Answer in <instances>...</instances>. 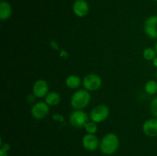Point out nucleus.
Returning a JSON list of instances; mask_svg holds the SVG:
<instances>
[{"label":"nucleus","instance_id":"nucleus-1","mask_svg":"<svg viewBox=\"0 0 157 156\" xmlns=\"http://www.w3.org/2000/svg\"><path fill=\"white\" fill-rule=\"evenodd\" d=\"M119 145L120 140L118 136L115 133L109 132L101 139L99 148L103 154L110 155L117 151Z\"/></svg>","mask_w":157,"mask_h":156},{"label":"nucleus","instance_id":"nucleus-2","mask_svg":"<svg viewBox=\"0 0 157 156\" xmlns=\"http://www.w3.org/2000/svg\"><path fill=\"white\" fill-rule=\"evenodd\" d=\"M90 93L85 89H80L76 90L71 97V106L74 110H84L89 105L90 102Z\"/></svg>","mask_w":157,"mask_h":156},{"label":"nucleus","instance_id":"nucleus-3","mask_svg":"<svg viewBox=\"0 0 157 156\" xmlns=\"http://www.w3.org/2000/svg\"><path fill=\"white\" fill-rule=\"evenodd\" d=\"M88 115L83 110H75L69 116V122L72 127L75 128H84L89 121Z\"/></svg>","mask_w":157,"mask_h":156},{"label":"nucleus","instance_id":"nucleus-4","mask_svg":"<svg viewBox=\"0 0 157 156\" xmlns=\"http://www.w3.org/2000/svg\"><path fill=\"white\" fill-rule=\"evenodd\" d=\"M110 115V109L104 104L96 106L91 110L90 113V119L96 123H101L108 118Z\"/></svg>","mask_w":157,"mask_h":156},{"label":"nucleus","instance_id":"nucleus-5","mask_svg":"<svg viewBox=\"0 0 157 156\" xmlns=\"http://www.w3.org/2000/svg\"><path fill=\"white\" fill-rule=\"evenodd\" d=\"M82 85L84 88L89 92L97 91L102 85V79L96 73H89L83 79Z\"/></svg>","mask_w":157,"mask_h":156},{"label":"nucleus","instance_id":"nucleus-6","mask_svg":"<svg viewBox=\"0 0 157 156\" xmlns=\"http://www.w3.org/2000/svg\"><path fill=\"white\" fill-rule=\"evenodd\" d=\"M49 113H50L49 106L43 101L35 102L31 109V115L34 119L37 120L44 119L48 116Z\"/></svg>","mask_w":157,"mask_h":156},{"label":"nucleus","instance_id":"nucleus-7","mask_svg":"<svg viewBox=\"0 0 157 156\" xmlns=\"http://www.w3.org/2000/svg\"><path fill=\"white\" fill-rule=\"evenodd\" d=\"M32 93L36 98H44L49 93V86L46 80L38 79L34 83Z\"/></svg>","mask_w":157,"mask_h":156},{"label":"nucleus","instance_id":"nucleus-8","mask_svg":"<svg viewBox=\"0 0 157 156\" xmlns=\"http://www.w3.org/2000/svg\"><path fill=\"white\" fill-rule=\"evenodd\" d=\"M144 29L149 38H157V15H152L146 19Z\"/></svg>","mask_w":157,"mask_h":156},{"label":"nucleus","instance_id":"nucleus-9","mask_svg":"<svg viewBox=\"0 0 157 156\" xmlns=\"http://www.w3.org/2000/svg\"><path fill=\"white\" fill-rule=\"evenodd\" d=\"M82 145L87 151H94L100 146V141L95 134L87 133L82 138Z\"/></svg>","mask_w":157,"mask_h":156},{"label":"nucleus","instance_id":"nucleus-10","mask_svg":"<svg viewBox=\"0 0 157 156\" xmlns=\"http://www.w3.org/2000/svg\"><path fill=\"white\" fill-rule=\"evenodd\" d=\"M143 132L147 136L150 138L157 136V119L152 118L146 120L142 126Z\"/></svg>","mask_w":157,"mask_h":156},{"label":"nucleus","instance_id":"nucleus-11","mask_svg":"<svg viewBox=\"0 0 157 156\" xmlns=\"http://www.w3.org/2000/svg\"><path fill=\"white\" fill-rule=\"evenodd\" d=\"M89 5L85 0H75L73 4V12L76 16L84 18L89 12Z\"/></svg>","mask_w":157,"mask_h":156},{"label":"nucleus","instance_id":"nucleus-12","mask_svg":"<svg viewBox=\"0 0 157 156\" xmlns=\"http://www.w3.org/2000/svg\"><path fill=\"white\" fill-rule=\"evenodd\" d=\"M12 14V8L9 2L6 1L0 2V19L2 21L9 19Z\"/></svg>","mask_w":157,"mask_h":156},{"label":"nucleus","instance_id":"nucleus-13","mask_svg":"<svg viewBox=\"0 0 157 156\" xmlns=\"http://www.w3.org/2000/svg\"><path fill=\"white\" fill-rule=\"evenodd\" d=\"M81 84V78H80V76H78V75H69V76H67L65 79L66 87H68V88L70 89H72V90L78 89V87H80Z\"/></svg>","mask_w":157,"mask_h":156},{"label":"nucleus","instance_id":"nucleus-14","mask_svg":"<svg viewBox=\"0 0 157 156\" xmlns=\"http://www.w3.org/2000/svg\"><path fill=\"white\" fill-rule=\"evenodd\" d=\"M44 102L49 106H55L58 105L61 102V96L59 93L55 91L49 92L47 96L44 97Z\"/></svg>","mask_w":157,"mask_h":156},{"label":"nucleus","instance_id":"nucleus-15","mask_svg":"<svg viewBox=\"0 0 157 156\" xmlns=\"http://www.w3.org/2000/svg\"><path fill=\"white\" fill-rule=\"evenodd\" d=\"M144 90L150 95H154L157 93V82L154 80H150L144 85Z\"/></svg>","mask_w":157,"mask_h":156},{"label":"nucleus","instance_id":"nucleus-16","mask_svg":"<svg viewBox=\"0 0 157 156\" xmlns=\"http://www.w3.org/2000/svg\"><path fill=\"white\" fill-rule=\"evenodd\" d=\"M143 56L147 61H153L156 57V52L153 47H147L143 52Z\"/></svg>","mask_w":157,"mask_h":156},{"label":"nucleus","instance_id":"nucleus-17","mask_svg":"<svg viewBox=\"0 0 157 156\" xmlns=\"http://www.w3.org/2000/svg\"><path fill=\"white\" fill-rule=\"evenodd\" d=\"M84 128L85 129L86 132L88 133V134H95L98 130V123H96V122H93L91 120L88 121L85 124Z\"/></svg>","mask_w":157,"mask_h":156},{"label":"nucleus","instance_id":"nucleus-18","mask_svg":"<svg viewBox=\"0 0 157 156\" xmlns=\"http://www.w3.org/2000/svg\"><path fill=\"white\" fill-rule=\"evenodd\" d=\"M150 112L153 117L157 119V96L153 98L150 102Z\"/></svg>","mask_w":157,"mask_h":156},{"label":"nucleus","instance_id":"nucleus-19","mask_svg":"<svg viewBox=\"0 0 157 156\" xmlns=\"http://www.w3.org/2000/svg\"><path fill=\"white\" fill-rule=\"evenodd\" d=\"M52 118H53V119H55V121H58V122H63V121L64 120L63 116H61V115L60 114H58V113L54 114L53 116H52Z\"/></svg>","mask_w":157,"mask_h":156},{"label":"nucleus","instance_id":"nucleus-20","mask_svg":"<svg viewBox=\"0 0 157 156\" xmlns=\"http://www.w3.org/2000/svg\"><path fill=\"white\" fill-rule=\"evenodd\" d=\"M51 46H52L54 49H56V50H58V49H59L58 48V47H59V46H58V43L55 41H52V42H51Z\"/></svg>","mask_w":157,"mask_h":156},{"label":"nucleus","instance_id":"nucleus-21","mask_svg":"<svg viewBox=\"0 0 157 156\" xmlns=\"http://www.w3.org/2000/svg\"><path fill=\"white\" fill-rule=\"evenodd\" d=\"M8 151L3 149L2 148H0V156H8Z\"/></svg>","mask_w":157,"mask_h":156},{"label":"nucleus","instance_id":"nucleus-22","mask_svg":"<svg viewBox=\"0 0 157 156\" xmlns=\"http://www.w3.org/2000/svg\"><path fill=\"white\" fill-rule=\"evenodd\" d=\"M152 61H153V66H154L155 67H157V56Z\"/></svg>","mask_w":157,"mask_h":156},{"label":"nucleus","instance_id":"nucleus-23","mask_svg":"<svg viewBox=\"0 0 157 156\" xmlns=\"http://www.w3.org/2000/svg\"><path fill=\"white\" fill-rule=\"evenodd\" d=\"M154 49H155V50H156V54H157V40H156V43H155V46H154Z\"/></svg>","mask_w":157,"mask_h":156},{"label":"nucleus","instance_id":"nucleus-24","mask_svg":"<svg viewBox=\"0 0 157 156\" xmlns=\"http://www.w3.org/2000/svg\"><path fill=\"white\" fill-rule=\"evenodd\" d=\"M156 79H157V70H156Z\"/></svg>","mask_w":157,"mask_h":156},{"label":"nucleus","instance_id":"nucleus-25","mask_svg":"<svg viewBox=\"0 0 157 156\" xmlns=\"http://www.w3.org/2000/svg\"><path fill=\"white\" fill-rule=\"evenodd\" d=\"M153 1H154V2H157V0H153Z\"/></svg>","mask_w":157,"mask_h":156}]
</instances>
